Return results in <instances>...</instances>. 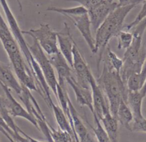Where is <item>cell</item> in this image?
Masks as SVG:
<instances>
[{
    "label": "cell",
    "instance_id": "1",
    "mask_svg": "<svg viewBox=\"0 0 146 142\" xmlns=\"http://www.w3.org/2000/svg\"><path fill=\"white\" fill-rule=\"evenodd\" d=\"M0 4L2 5V9L6 16L9 29L16 40L17 43L19 45L21 52L25 58V61L27 64H28V67L32 73L36 89H37V91L40 93L42 97L50 98L51 97L50 94V88L44 79L42 71L40 68V66L35 61V58L29 51V44H27L25 41L23 34H22V30H21L7 0H0Z\"/></svg>",
    "mask_w": 146,
    "mask_h": 142
},
{
    "label": "cell",
    "instance_id": "2",
    "mask_svg": "<svg viewBox=\"0 0 146 142\" xmlns=\"http://www.w3.org/2000/svg\"><path fill=\"white\" fill-rule=\"evenodd\" d=\"M137 5H129L126 6L117 7L112 11L105 20L95 32V46L93 54L100 52L98 67L99 69L100 61H101L102 54L106 49L110 40L113 36H117L123 27V23L126 17L133 10Z\"/></svg>",
    "mask_w": 146,
    "mask_h": 142
},
{
    "label": "cell",
    "instance_id": "3",
    "mask_svg": "<svg viewBox=\"0 0 146 142\" xmlns=\"http://www.w3.org/2000/svg\"><path fill=\"white\" fill-rule=\"evenodd\" d=\"M98 86L105 95L110 112L116 118L117 109L121 101L126 102L128 89L120 77V73L104 64L100 77L97 80Z\"/></svg>",
    "mask_w": 146,
    "mask_h": 142
},
{
    "label": "cell",
    "instance_id": "4",
    "mask_svg": "<svg viewBox=\"0 0 146 142\" xmlns=\"http://www.w3.org/2000/svg\"><path fill=\"white\" fill-rule=\"evenodd\" d=\"M142 36L133 35V42L124 54L123 65L120 74L125 84L130 76L140 74L146 59V50L142 46Z\"/></svg>",
    "mask_w": 146,
    "mask_h": 142
},
{
    "label": "cell",
    "instance_id": "5",
    "mask_svg": "<svg viewBox=\"0 0 146 142\" xmlns=\"http://www.w3.org/2000/svg\"><path fill=\"white\" fill-rule=\"evenodd\" d=\"M22 34L29 35L32 38L36 39L49 57L60 52L57 42V32H54L49 24H41L37 29L22 31Z\"/></svg>",
    "mask_w": 146,
    "mask_h": 142
},
{
    "label": "cell",
    "instance_id": "6",
    "mask_svg": "<svg viewBox=\"0 0 146 142\" xmlns=\"http://www.w3.org/2000/svg\"><path fill=\"white\" fill-rule=\"evenodd\" d=\"M32 40H33V44L32 45H29V51L35 58V61L40 66V68L42 71L43 75L49 87L57 97V79H56L55 74H54V67L52 65L44 50L39 44L38 42L34 38H32Z\"/></svg>",
    "mask_w": 146,
    "mask_h": 142
},
{
    "label": "cell",
    "instance_id": "7",
    "mask_svg": "<svg viewBox=\"0 0 146 142\" xmlns=\"http://www.w3.org/2000/svg\"><path fill=\"white\" fill-rule=\"evenodd\" d=\"M5 94V109L12 117H20L29 121L32 124L39 129L38 124L33 116L28 112L12 96L10 89L4 84H0Z\"/></svg>",
    "mask_w": 146,
    "mask_h": 142
},
{
    "label": "cell",
    "instance_id": "8",
    "mask_svg": "<svg viewBox=\"0 0 146 142\" xmlns=\"http://www.w3.org/2000/svg\"><path fill=\"white\" fill-rule=\"evenodd\" d=\"M77 76L78 83L85 88L91 89L90 85V79L92 76L90 69L88 67L86 61L82 57L78 45L75 43L73 49V67Z\"/></svg>",
    "mask_w": 146,
    "mask_h": 142
},
{
    "label": "cell",
    "instance_id": "9",
    "mask_svg": "<svg viewBox=\"0 0 146 142\" xmlns=\"http://www.w3.org/2000/svg\"><path fill=\"white\" fill-rule=\"evenodd\" d=\"M117 7H118L117 1L115 2L105 1L100 5L88 11V16L90 20L91 27L93 32H97L98 28L108 17L110 13L116 9Z\"/></svg>",
    "mask_w": 146,
    "mask_h": 142
},
{
    "label": "cell",
    "instance_id": "10",
    "mask_svg": "<svg viewBox=\"0 0 146 142\" xmlns=\"http://www.w3.org/2000/svg\"><path fill=\"white\" fill-rule=\"evenodd\" d=\"M57 42L60 53L62 54L70 67H73V49L75 44L68 25L64 23V27L61 32H57Z\"/></svg>",
    "mask_w": 146,
    "mask_h": 142
},
{
    "label": "cell",
    "instance_id": "11",
    "mask_svg": "<svg viewBox=\"0 0 146 142\" xmlns=\"http://www.w3.org/2000/svg\"><path fill=\"white\" fill-rule=\"evenodd\" d=\"M89 82L92 91V104H93L94 112H95L94 114L92 115H96L98 119L100 120L104 114L110 111L109 105L108 104L106 97H105V94L102 92L100 87L98 86L93 75L90 79Z\"/></svg>",
    "mask_w": 146,
    "mask_h": 142
},
{
    "label": "cell",
    "instance_id": "12",
    "mask_svg": "<svg viewBox=\"0 0 146 142\" xmlns=\"http://www.w3.org/2000/svg\"><path fill=\"white\" fill-rule=\"evenodd\" d=\"M66 82L72 88L75 92L76 101L78 104L80 106H88L91 111L92 114H94L93 104H92V96L91 89L85 88L81 86L78 83V80L73 75L67 79Z\"/></svg>",
    "mask_w": 146,
    "mask_h": 142
},
{
    "label": "cell",
    "instance_id": "13",
    "mask_svg": "<svg viewBox=\"0 0 146 142\" xmlns=\"http://www.w3.org/2000/svg\"><path fill=\"white\" fill-rule=\"evenodd\" d=\"M74 22V24L77 29L80 32L81 35L86 42L89 48L94 53L95 46V40L92 36V31H91V23L88 14H85L83 15L78 17H70Z\"/></svg>",
    "mask_w": 146,
    "mask_h": 142
},
{
    "label": "cell",
    "instance_id": "14",
    "mask_svg": "<svg viewBox=\"0 0 146 142\" xmlns=\"http://www.w3.org/2000/svg\"><path fill=\"white\" fill-rule=\"evenodd\" d=\"M0 84H4L9 89H12L17 95L22 93V85L12 73L8 65L0 62Z\"/></svg>",
    "mask_w": 146,
    "mask_h": 142
},
{
    "label": "cell",
    "instance_id": "15",
    "mask_svg": "<svg viewBox=\"0 0 146 142\" xmlns=\"http://www.w3.org/2000/svg\"><path fill=\"white\" fill-rule=\"evenodd\" d=\"M49 59L52 67H54L57 71L58 74V79H62L66 81L67 78L73 75L72 67L63 57L62 54L60 53V52L54 55L50 56Z\"/></svg>",
    "mask_w": 146,
    "mask_h": 142
},
{
    "label": "cell",
    "instance_id": "16",
    "mask_svg": "<svg viewBox=\"0 0 146 142\" xmlns=\"http://www.w3.org/2000/svg\"><path fill=\"white\" fill-rule=\"evenodd\" d=\"M102 124L108 133L111 142H119L118 138V121L111 114L110 112L104 114L100 119Z\"/></svg>",
    "mask_w": 146,
    "mask_h": 142
},
{
    "label": "cell",
    "instance_id": "17",
    "mask_svg": "<svg viewBox=\"0 0 146 142\" xmlns=\"http://www.w3.org/2000/svg\"><path fill=\"white\" fill-rule=\"evenodd\" d=\"M144 97L140 91H127L126 103L128 105L133 115V119H139L143 118L142 113V104Z\"/></svg>",
    "mask_w": 146,
    "mask_h": 142
},
{
    "label": "cell",
    "instance_id": "18",
    "mask_svg": "<svg viewBox=\"0 0 146 142\" xmlns=\"http://www.w3.org/2000/svg\"><path fill=\"white\" fill-rule=\"evenodd\" d=\"M50 108L52 109L57 124H58L59 127L61 129L62 131L68 133L71 136H72L73 133V136H74V133H73L71 125H70L66 115L64 114L62 109L60 106L56 105L54 102L51 104Z\"/></svg>",
    "mask_w": 146,
    "mask_h": 142
},
{
    "label": "cell",
    "instance_id": "19",
    "mask_svg": "<svg viewBox=\"0 0 146 142\" xmlns=\"http://www.w3.org/2000/svg\"><path fill=\"white\" fill-rule=\"evenodd\" d=\"M116 119L123 126L130 131L131 124L133 122V115L128 105L124 100L121 101L119 105L116 114Z\"/></svg>",
    "mask_w": 146,
    "mask_h": 142
},
{
    "label": "cell",
    "instance_id": "20",
    "mask_svg": "<svg viewBox=\"0 0 146 142\" xmlns=\"http://www.w3.org/2000/svg\"><path fill=\"white\" fill-rule=\"evenodd\" d=\"M47 11L50 12H57V13L62 14L67 17H78L80 15H83L85 14H88V10L84 7L80 6L75 7L72 8H61L55 7H50L47 9Z\"/></svg>",
    "mask_w": 146,
    "mask_h": 142
},
{
    "label": "cell",
    "instance_id": "21",
    "mask_svg": "<svg viewBox=\"0 0 146 142\" xmlns=\"http://www.w3.org/2000/svg\"><path fill=\"white\" fill-rule=\"evenodd\" d=\"M105 64L110 68L120 73L123 65V60L119 58L110 47H108L106 52V57L105 59Z\"/></svg>",
    "mask_w": 146,
    "mask_h": 142
},
{
    "label": "cell",
    "instance_id": "22",
    "mask_svg": "<svg viewBox=\"0 0 146 142\" xmlns=\"http://www.w3.org/2000/svg\"><path fill=\"white\" fill-rule=\"evenodd\" d=\"M94 122H95V127H92L94 133L98 142H111L110 140L108 133L105 131L102 124H101V122L96 115H93Z\"/></svg>",
    "mask_w": 146,
    "mask_h": 142
},
{
    "label": "cell",
    "instance_id": "23",
    "mask_svg": "<svg viewBox=\"0 0 146 142\" xmlns=\"http://www.w3.org/2000/svg\"><path fill=\"white\" fill-rule=\"evenodd\" d=\"M117 36L118 37L117 48L119 50H127L130 47L133 41V34L127 31H120Z\"/></svg>",
    "mask_w": 146,
    "mask_h": 142
},
{
    "label": "cell",
    "instance_id": "24",
    "mask_svg": "<svg viewBox=\"0 0 146 142\" xmlns=\"http://www.w3.org/2000/svg\"><path fill=\"white\" fill-rule=\"evenodd\" d=\"M143 7H142L141 10L140 11V12L138 13V15H137V17H135V19L131 22V23L128 24H126L125 26H123V29L122 30L124 31H127L129 32L130 30L133 29V28L135 27L143 19L146 17V0H143Z\"/></svg>",
    "mask_w": 146,
    "mask_h": 142
},
{
    "label": "cell",
    "instance_id": "25",
    "mask_svg": "<svg viewBox=\"0 0 146 142\" xmlns=\"http://www.w3.org/2000/svg\"><path fill=\"white\" fill-rule=\"evenodd\" d=\"M67 1H71L80 4V5L84 7L88 11L108 0H67Z\"/></svg>",
    "mask_w": 146,
    "mask_h": 142
},
{
    "label": "cell",
    "instance_id": "26",
    "mask_svg": "<svg viewBox=\"0 0 146 142\" xmlns=\"http://www.w3.org/2000/svg\"><path fill=\"white\" fill-rule=\"evenodd\" d=\"M130 131L146 133V119L145 117L139 119H133Z\"/></svg>",
    "mask_w": 146,
    "mask_h": 142
},
{
    "label": "cell",
    "instance_id": "27",
    "mask_svg": "<svg viewBox=\"0 0 146 142\" xmlns=\"http://www.w3.org/2000/svg\"><path fill=\"white\" fill-rule=\"evenodd\" d=\"M7 133L17 142H30L27 138L24 136L23 135H20V133H16L12 130H11L9 132H7Z\"/></svg>",
    "mask_w": 146,
    "mask_h": 142
},
{
    "label": "cell",
    "instance_id": "28",
    "mask_svg": "<svg viewBox=\"0 0 146 142\" xmlns=\"http://www.w3.org/2000/svg\"><path fill=\"white\" fill-rule=\"evenodd\" d=\"M139 77H140V81H141L142 85L143 86L144 84L145 81L146 79V59L144 61V64H143V67H142V69L140 71V74H139Z\"/></svg>",
    "mask_w": 146,
    "mask_h": 142
},
{
    "label": "cell",
    "instance_id": "29",
    "mask_svg": "<svg viewBox=\"0 0 146 142\" xmlns=\"http://www.w3.org/2000/svg\"><path fill=\"white\" fill-rule=\"evenodd\" d=\"M0 128H2V129H3L4 130H6V131H8L9 129H10V128L8 126V125L7 124L5 121L3 119V118L2 117L1 114H0Z\"/></svg>",
    "mask_w": 146,
    "mask_h": 142
},
{
    "label": "cell",
    "instance_id": "30",
    "mask_svg": "<svg viewBox=\"0 0 146 142\" xmlns=\"http://www.w3.org/2000/svg\"><path fill=\"white\" fill-rule=\"evenodd\" d=\"M0 131L2 132V133H3V134L5 135V136H6V137L8 139H9V141H10V142H17L16 141H15V139H12V138L11 137V136H9V134H8V133H7V131H5L3 129H2V128H0Z\"/></svg>",
    "mask_w": 146,
    "mask_h": 142
},
{
    "label": "cell",
    "instance_id": "31",
    "mask_svg": "<svg viewBox=\"0 0 146 142\" xmlns=\"http://www.w3.org/2000/svg\"><path fill=\"white\" fill-rule=\"evenodd\" d=\"M5 109V97L0 95V109Z\"/></svg>",
    "mask_w": 146,
    "mask_h": 142
},
{
    "label": "cell",
    "instance_id": "32",
    "mask_svg": "<svg viewBox=\"0 0 146 142\" xmlns=\"http://www.w3.org/2000/svg\"><path fill=\"white\" fill-rule=\"evenodd\" d=\"M20 134L23 135L24 136H25V137L27 138V139H29V141H30V142H43V141H40L36 140V139H34V138L31 137V136H29V135H27L26 133H25V132H24V131L22 132V133H20Z\"/></svg>",
    "mask_w": 146,
    "mask_h": 142
},
{
    "label": "cell",
    "instance_id": "33",
    "mask_svg": "<svg viewBox=\"0 0 146 142\" xmlns=\"http://www.w3.org/2000/svg\"><path fill=\"white\" fill-rule=\"evenodd\" d=\"M140 92L141 93V94L143 95V97H145L146 96V79L145 81V83L144 84H143V87L141 88V89L140 90Z\"/></svg>",
    "mask_w": 146,
    "mask_h": 142
},
{
    "label": "cell",
    "instance_id": "34",
    "mask_svg": "<svg viewBox=\"0 0 146 142\" xmlns=\"http://www.w3.org/2000/svg\"><path fill=\"white\" fill-rule=\"evenodd\" d=\"M18 4V6H19V9H20V11H22V3H21L20 0H16Z\"/></svg>",
    "mask_w": 146,
    "mask_h": 142
}]
</instances>
